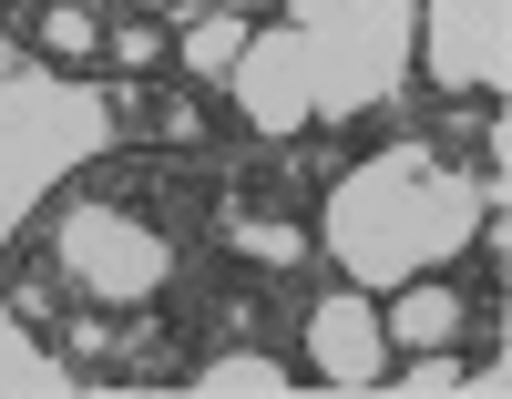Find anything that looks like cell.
<instances>
[{"mask_svg": "<svg viewBox=\"0 0 512 399\" xmlns=\"http://www.w3.org/2000/svg\"><path fill=\"white\" fill-rule=\"evenodd\" d=\"M52 266L82 287V297H103V307H144L164 277H175V246H164L134 205H72L62 215V236H52Z\"/></svg>", "mask_w": 512, "mask_h": 399, "instance_id": "obj_3", "label": "cell"}, {"mask_svg": "<svg viewBox=\"0 0 512 399\" xmlns=\"http://www.w3.org/2000/svg\"><path fill=\"white\" fill-rule=\"evenodd\" d=\"M226 246L256 256V266H297V256H308V236H297L287 215H246V205H226Z\"/></svg>", "mask_w": 512, "mask_h": 399, "instance_id": "obj_9", "label": "cell"}, {"mask_svg": "<svg viewBox=\"0 0 512 399\" xmlns=\"http://www.w3.org/2000/svg\"><path fill=\"white\" fill-rule=\"evenodd\" d=\"M185 389H267V399H277V389H297V369H277L267 348L246 338V348H226V359H205V369H195Z\"/></svg>", "mask_w": 512, "mask_h": 399, "instance_id": "obj_10", "label": "cell"}, {"mask_svg": "<svg viewBox=\"0 0 512 399\" xmlns=\"http://www.w3.org/2000/svg\"><path fill=\"white\" fill-rule=\"evenodd\" d=\"M154 52H164L154 21H123V31H113V62H123V72H154Z\"/></svg>", "mask_w": 512, "mask_h": 399, "instance_id": "obj_14", "label": "cell"}, {"mask_svg": "<svg viewBox=\"0 0 512 399\" xmlns=\"http://www.w3.org/2000/svg\"><path fill=\"white\" fill-rule=\"evenodd\" d=\"M297 52H308V113L349 123L390 93L400 41H410V0H297Z\"/></svg>", "mask_w": 512, "mask_h": 399, "instance_id": "obj_2", "label": "cell"}, {"mask_svg": "<svg viewBox=\"0 0 512 399\" xmlns=\"http://www.w3.org/2000/svg\"><path fill=\"white\" fill-rule=\"evenodd\" d=\"M236 52H246V11H205V21L185 31V72H195V82H226Z\"/></svg>", "mask_w": 512, "mask_h": 399, "instance_id": "obj_8", "label": "cell"}, {"mask_svg": "<svg viewBox=\"0 0 512 399\" xmlns=\"http://www.w3.org/2000/svg\"><path fill=\"white\" fill-rule=\"evenodd\" d=\"M461 328H472V307H461L451 287H431V277H400V297H390V318H379V338H390V348H451Z\"/></svg>", "mask_w": 512, "mask_h": 399, "instance_id": "obj_7", "label": "cell"}, {"mask_svg": "<svg viewBox=\"0 0 512 399\" xmlns=\"http://www.w3.org/2000/svg\"><path fill=\"white\" fill-rule=\"evenodd\" d=\"M482 195L502 205V174L492 185H451L431 164V144H390L369 174L328 195V236H338V266H349L359 287H400V277H431V266L472 236Z\"/></svg>", "mask_w": 512, "mask_h": 399, "instance_id": "obj_1", "label": "cell"}, {"mask_svg": "<svg viewBox=\"0 0 512 399\" xmlns=\"http://www.w3.org/2000/svg\"><path fill=\"white\" fill-rule=\"evenodd\" d=\"M308 379H328V389H369L379 379V307L359 287H328L308 307Z\"/></svg>", "mask_w": 512, "mask_h": 399, "instance_id": "obj_6", "label": "cell"}, {"mask_svg": "<svg viewBox=\"0 0 512 399\" xmlns=\"http://www.w3.org/2000/svg\"><path fill=\"white\" fill-rule=\"evenodd\" d=\"M195 133H205V113H195V103L175 93V103H164V144H195Z\"/></svg>", "mask_w": 512, "mask_h": 399, "instance_id": "obj_15", "label": "cell"}, {"mask_svg": "<svg viewBox=\"0 0 512 399\" xmlns=\"http://www.w3.org/2000/svg\"><path fill=\"white\" fill-rule=\"evenodd\" d=\"M41 52H52V62H93L103 52L93 11H82V0H52V11H41Z\"/></svg>", "mask_w": 512, "mask_h": 399, "instance_id": "obj_12", "label": "cell"}, {"mask_svg": "<svg viewBox=\"0 0 512 399\" xmlns=\"http://www.w3.org/2000/svg\"><path fill=\"white\" fill-rule=\"evenodd\" d=\"M226 93H236V113L256 133H297L308 123V52H297V31H246Z\"/></svg>", "mask_w": 512, "mask_h": 399, "instance_id": "obj_5", "label": "cell"}, {"mask_svg": "<svg viewBox=\"0 0 512 399\" xmlns=\"http://www.w3.org/2000/svg\"><path fill=\"white\" fill-rule=\"evenodd\" d=\"M400 389H420V399H451V389H472V369H451L441 348H410V369H400Z\"/></svg>", "mask_w": 512, "mask_h": 399, "instance_id": "obj_13", "label": "cell"}, {"mask_svg": "<svg viewBox=\"0 0 512 399\" xmlns=\"http://www.w3.org/2000/svg\"><path fill=\"white\" fill-rule=\"evenodd\" d=\"M502 52H512V0H431V82L441 93H482L502 103Z\"/></svg>", "mask_w": 512, "mask_h": 399, "instance_id": "obj_4", "label": "cell"}, {"mask_svg": "<svg viewBox=\"0 0 512 399\" xmlns=\"http://www.w3.org/2000/svg\"><path fill=\"white\" fill-rule=\"evenodd\" d=\"M0 389H41V399H52V389H72V369L41 359V348H21V328L0 318Z\"/></svg>", "mask_w": 512, "mask_h": 399, "instance_id": "obj_11", "label": "cell"}]
</instances>
